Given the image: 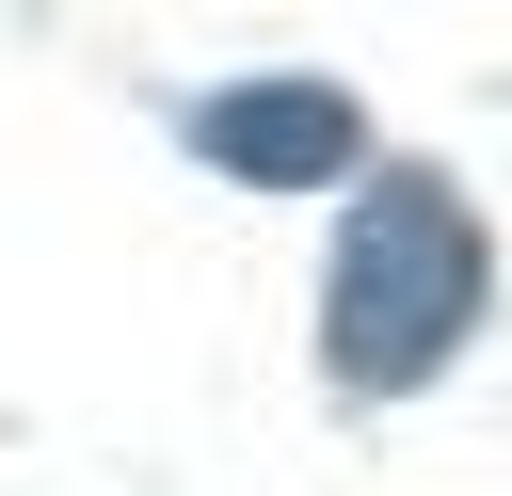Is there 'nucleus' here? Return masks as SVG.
Here are the masks:
<instances>
[{"label":"nucleus","instance_id":"obj_1","mask_svg":"<svg viewBox=\"0 0 512 496\" xmlns=\"http://www.w3.org/2000/svg\"><path fill=\"white\" fill-rule=\"evenodd\" d=\"M480 224H464V192L448 176H368L352 192V224H336V272H320V368L352 384V400H400V384H432L448 352H464V320H480Z\"/></svg>","mask_w":512,"mask_h":496},{"label":"nucleus","instance_id":"obj_2","mask_svg":"<svg viewBox=\"0 0 512 496\" xmlns=\"http://www.w3.org/2000/svg\"><path fill=\"white\" fill-rule=\"evenodd\" d=\"M352 144H368V112H352L336 80H224V96H192V160H224V176H256V192L352 176Z\"/></svg>","mask_w":512,"mask_h":496}]
</instances>
